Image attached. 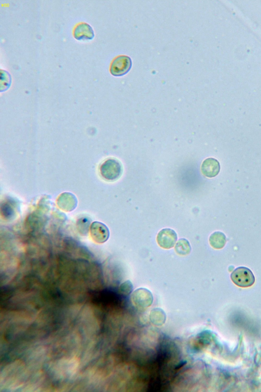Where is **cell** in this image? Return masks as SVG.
<instances>
[{
  "label": "cell",
  "mask_w": 261,
  "mask_h": 392,
  "mask_svg": "<svg viewBox=\"0 0 261 392\" xmlns=\"http://www.w3.org/2000/svg\"><path fill=\"white\" fill-rule=\"evenodd\" d=\"M100 172L101 176L105 180L114 181L121 177L123 172V168L118 160L109 159L104 162L101 165Z\"/></svg>",
  "instance_id": "1"
},
{
  "label": "cell",
  "mask_w": 261,
  "mask_h": 392,
  "mask_svg": "<svg viewBox=\"0 0 261 392\" xmlns=\"http://www.w3.org/2000/svg\"><path fill=\"white\" fill-rule=\"evenodd\" d=\"M230 278L236 285L241 288L250 287L255 281L252 271L244 267H238L235 269L231 274Z\"/></svg>",
  "instance_id": "2"
},
{
  "label": "cell",
  "mask_w": 261,
  "mask_h": 392,
  "mask_svg": "<svg viewBox=\"0 0 261 392\" xmlns=\"http://www.w3.org/2000/svg\"><path fill=\"white\" fill-rule=\"evenodd\" d=\"M131 299L132 304L139 309L149 308L154 301L152 292L146 288H139L135 290L132 294Z\"/></svg>",
  "instance_id": "3"
},
{
  "label": "cell",
  "mask_w": 261,
  "mask_h": 392,
  "mask_svg": "<svg viewBox=\"0 0 261 392\" xmlns=\"http://www.w3.org/2000/svg\"><path fill=\"white\" fill-rule=\"evenodd\" d=\"M132 66V62L130 58L125 56H120L112 62L110 71L114 76H122L129 72Z\"/></svg>",
  "instance_id": "4"
},
{
  "label": "cell",
  "mask_w": 261,
  "mask_h": 392,
  "mask_svg": "<svg viewBox=\"0 0 261 392\" xmlns=\"http://www.w3.org/2000/svg\"><path fill=\"white\" fill-rule=\"evenodd\" d=\"M90 232L94 242L99 244L107 242L110 237V231L108 227L100 222L96 221L92 223Z\"/></svg>",
  "instance_id": "5"
},
{
  "label": "cell",
  "mask_w": 261,
  "mask_h": 392,
  "mask_svg": "<svg viewBox=\"0 0 261 392\" xmlns=\"http://www.w3.org/2000/svg\"><path fill=\"white\" fill-rule=\"evenodd\" d=\"M178 239V236L175 230L170 228H164L158 233L157 242L159 246L164 249L173 248Z\"/></svg>",
  "instance_id": "6"
},
{
  "label": "cell",
  "mask_w": 261,
  "mask_h": 392,
  "mask_svg": "<svg viewBox=\"0 0 261 392\" xmlns=\"http://www.w3.org/2000/svg\"><path fill=\"white\" fill-rule=\"evenodd\" d=\"M57 205L62 211L71 212L77 206L78 200L76 196L70 193H64L60 195L56 200Z\"/></svg>",
  "instance_id": "7"
},
{
  "label": "cell",
  "mask_w": 261,
  "mask_h": 392,
  "mask_svg": "<svg viewBox=\"0 0 261 392\" xmlns=\"http://www.w3.org/2000/svg\"><path fill=\"white\" fill-rule=\"evenodd\" d=\"M220 169L219 163L215 159L209 158L202 164L201 170L203 175L209 178L217 176Z\"/></svg>",
  "instance_id": "8"
},
{
  "label": "cell",
  "mask_w": 261,
  "mask_h": 392,
  "mask_svg": "<svg viewBox=\"0 0 261 392\" xmlns=\"http://www.w3.org/2000/svg\"><path fill=\"white\" fill-rule=\"evenodd\" d=\"M75 39L78 41L92 40L95 38L93 28L88 24L82 23L77 25L74 32Z\"/></svg>",
  "instance_id": "9"
},
{
  "label": "cell",
  "mask_w": 261,
  "mask_h": 392,
  "mask_svg": "<svg viewBox=\"0 0 261 392\" xmlns=\"http://www.w3.org/2000/svg\"><path fill=\"white\" fill-rule=\"evenodd\" d=\"M166 314L160 308H155L150 313L149 319L151 322L156 326H161L166 321Z\"/></svg>",
  "instance_id": "10"
},
{
  "label": "cell",
  "mask_w": 261,
  "mask_h": 392,
  "mask_svg": "<svg viewBox=\"0 0 261 392\" xmlns=\"http://www.w3.org/2000/svg\"><path fill=\"white\" fill-rule=\"evenodd\" d=\"M226 242V237L222 232L217 231L212 233L209 238L211 246L216 249L224 247Z\"/></svg>",
  "instance_id": "11"
},
{
  "label": "cell",
  "mask_w": 261,
  "mask_h": 392,
  "mask_svg": "<svg viewBox=\"0 0 261 392\" xmlns=\"http://www.w3.org/2000/svg\"><path fill=\"white\" fill-rule=\"evenodd\" d=\"M175 249L178 254L185 256L191 252V247L187 240L180 239L176 244Z\"/></svg>",
  "instance_id": "12"
},
{
  "label": "cell",
  "mask_w": 261,
  "mask_h": 392,
  "mask_svg": "<svg viewBox=\"0 0 261 392\" xmlns=\"http://www.w3.org/2000/svg\"><path fill=\"white\" fill-rule=\"evenodd\" d=\"M12 83L11 76L8 72L1 70V92L8 90Z\"/></svg>",
  "instance_id": "13"
},
{
  "label": "cell",
  "mask_w": 261,
  "mask_h": 392,
  "mask_svg": "<svg viewBox=\"0 0 261 392\" xmlns=\"http://www.w3.org/2000/svg\"><path fill=\"white\" fill-rule=\"evenodd\" d=\"M133 285L130 280H127L121 284L119 288L120 293L124 295H130L133 291Z\"/></svg>",
  "instance_id": "14"
}]
</instances>
